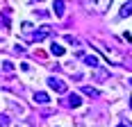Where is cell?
<instances>
[{
	"instance_id": "d6986e66",
	"label": "cell",
	"mask_w": 132,
	"mask_h": 127,
	"mask_svg": "<svg viewBox=\"0 0 132 127\" xmlns=\"http://www.w3.org/2000/svg\"><path fill=\"white\" fill-rule=\"evenodd\" d=\"M18 127H23V125H18Z\"/></svg>"
},
{
	"instance_id": "ba28073f",
	"label": "cell",
	"mask_w": 132,
	"mask_h": 127,
	"mask_svg": "<svg viewBox=\"0 0 132 127\" xmlns=\"http://www.w3.org/2000/svg\"><path fill=\"white\" fill-rule=\"evenodd\" d=\"M53 9H55V16H57V18H62V16H64V0H55Z\"/></svg>"
},
{
	"instance_id": "52a82bcc",
	"label": "cell",
	"mask_w": 132,
	"mask_h": 127,
	"mask_svg": "<svg viewBox=\"0 0 132 127\" xmlns=\"http://www.w3.org/2000/svg\"><path fill=\"white\" fill-rule=\"evenodd\" d=\"M128 16H132V0L125 2V5L121 7V12H119V18H128Z\"/></svg>"
},
{
	"instance_id": "5bb4252c",
	"label": "cell",
	"mask_w": 132,
	"mask_h": 127,
	"mask_svg": "<svg viewBox=\"0 0 132 127\" xmlns=\"http://www.w3.org/2000/svg\"><path fill=\"white\" fill-rule=\"evenodd\" d=\"M66 41H68V43H71V46H80V39H75V37H71V34H68V37H66Z\"/></svg>"
},
{
	"instance_id": "e0dca14e",
	"label": "cell",
	"mask_w": 132,
	"mask_h": 127,
	"mask_svg": "<svg viewBox=\"0 0 132 127\" xmlns=\"http://www.w3.org/2000/svg\"><path fill=\"white\" fill-rule=\"evenodd\" d=\"M128 84H130V86H132V77H130V79H128Z\"/></svg>"
},
{
	"instance_id": "3957f363",
	"label": "cell",
	"mask_w": 132,
	"mask_h": 127,
	"mask_svg": "<svg viewBox=\"0 0 132 127\" xmlns=\"http://www.w3.org/2000/svg\"><path fill=\"white\" fill-rule=\"evenodd\" d=\"M89 5H91L96 12H107L109 5H112V0H89Z\"/></svg>"
},
{
	"instance_id": "8992f818",
	"label": "cell",
	"mask_w": 132,
	"mask_h": 127,
	"mask_svg": "<svg viewBox=\"0 0 132 127\" xmlns=\"http://www.w3.org/2000/svg\"><path fill=\"white\" fill-rule=\"evenodd\" d=\"M34 102H37V104H48V102H50V95L43 93V91H37V93H34Z\"/></svg>"
},
{
	"instance_id": "7a4b0ae2",
	"label": "cell",
	"mask_w": 132,
	"mask_h": 127,
	"mask_svg": "<svg viewBox=\"0 0 132 127\" xmlns=\"http://www.w3.org/2000/svg\"><path fill=\"white\" fill-rule=\"evenodd\" d=\"M48 86H50L53 91H57V93H66V82L59 79V77H55V75L48 77Z\"/></svg>"
},
{
	"instance_id": "2e32d148",
	"label": "cell",
	"mask_w": 132,
	"mask_h": 127,
	"mask_svg": "<svg viewBox=\"0 0 132 127\" xmlns=\"http://www.w3.org/2000/svg\"><path fill=\"white\" fill-rule=\"evenodd\" d=\"M119 127H132V123H121Z\"/></svg>"
},
{
	"instance_id": "4fadbf2b",
	"label": "cell",
	"mask_w": 132,
	"mask_h": 127,
	"mask_svg": "<svg viewBox=\"0 0 132 127\" xmlns=\"http://www.w3.org/2000/svg\"><path fill=\"white\" fill-rule=\"evenodd\" d=\"M7 125H9V116L0 114V127H7Z\"/></svg>"
},
{
	"instance_id": "277c9868",
	"label": "cell",
	"mask_w": 132,
	"mask_h": 127,
	"mask_svg": "<svg viewBox=\"0 0 132 127\" xmlns=\"http://www.w3.org/2000/svg\"><path fill=\"white\" fill-rule=\"evenodd\" d=\"M66 104H68V107H73V109H78L80 104H82V98H80L78 93H71V95L66 98Z\"/></svg>"
},
{
	"instance_id": "9a60e30c",
	"label": "cell",
	"mask_w": 132,
	"mask_h": 127,
	"mask_svg": "<svg viewBox=\"0 0 132 127\" xmlns=\"http://www.w3.org/2000/svg\"><path fill=\"white\" fill-rule=\"evenodd\" d=\"M14 50H16V52H25V46H21V43H16V46H14Z\"/></svg>"
},
{
	"instance_id": "9c48e42d",
	"label": "cell",
	"mask_w": 132,
	"mask_h": 127,
	"mask_svg": "<svg viewBox=\"0 0 132 127\" xmlns=\"http://www.w3.org/2000/svg\"><path fill=\"white\" fill-rule=\"evenodd\" d=\"M50 52H53L55 57H62V55L66 52V48H64V46H59V43H53V46H50Z\"/></svg>"
},
{
	"instance_id": "6da1fadb",
	"label": "cell",
	"mask_w": 132,
	"mask_h": 127,
	"mask_svg": "<svg viewBox=\"0 0 132 127\" xmlns=\"http://www.w3.org/2000/svg\"><path fill=\"white\" fill-rule=\"evenodd\" d=\"M23 34H25L27 39H32V41H37V43H39V41H43V39L50 34V27L43 25V27H39V32H23Z\"/></svg>"
},
{
	"instance_id": "30bf717a",
	"label": "cell",
	"mask_w": 132,
	"mask_h": 127,
	"mask_svg": "<svg viewBox=\"0 0 132 127\" xmlns=\"http://www.w3.org/2000/svg\"><path fill=\"white\" fill-rule=\"evenodd\" d=\"M82 93H84V95H89V98H98V95H100L93 86H82Z\"/></svg>"
},
{
	"instance_id": "ac0fdd59",
	"label": "cell",
	"mask_w": 132,
	"mask_h": 127,
	"mask_svg": "<svg viewBox=\"0 0 132 127\" xmlns=\"http://www.w3.org/2000/svg\"><path fill=\"white\" fill-rule=\"evenodd\" d=\"M130 107H132V98H130Z\"/></svg>"
},
{
	"instance_id": "5b68a950",
	"label": "cell",
	"mask_w": 132,
	"mask_h": 127,
	"mask_svg": "<svg viewBox=\"0 0 132 127\" xmlns=\"http://www.w3.org/2000/svg\"><path fill=\"white\" fill-rule=\"evenodd\" d=\"M82 59H84L87 66H91V68H100V61H98L96 55H82Z\"/></svg>"
},
{
	"instance_id": "8fae6325",
	"label": "cell",
	"mask_w": 132,
	"mask_h": 127,
	"mask_svg": "<svg viewBox=\"0 0 132 127\" xmlns=\"http://www.w3.org/2000/svg\"><path fill=\"white\" fill-rule=\"evenodd\" d=\"M107 77H109V73H105L103 68H98V73H96V79H98V82H103V79H107Z\"/></svg>"
},
{
	"instance_id": "7c38bea8",
	"label": "cell",
	"mask_w": 132,
	"mask_h": 127,
	"mask_svg": "<svg viewBox=\"0 0 132 127\" xmlns=\"http://www.w3.org/2000/svg\"><path fill=\"white\" fill-rule=\"evenodd\" d=\"M2 70H5V73H14V63L12 61H5L2 63Z\"/></svg>"
}]
</instances>
